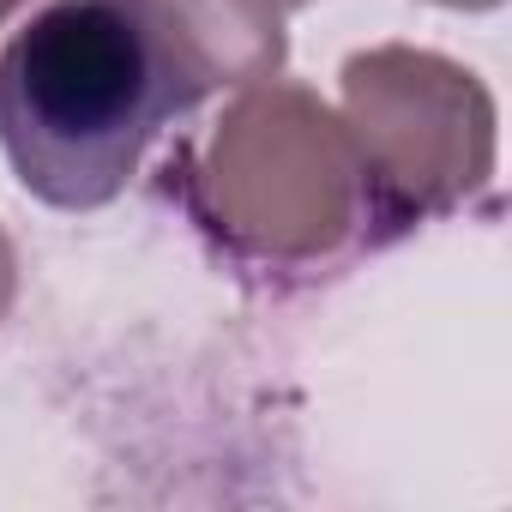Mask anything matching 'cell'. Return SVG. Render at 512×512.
I'll use <instances>...</instances> for the list:
<instances>
[{
  "label": "cell",
  "instance_id": "obj_1",
  "mask_svg": "<svg viewBox=\"0 0 512 512\" xmlns=\"http://www.w3.org/2000/svg\"><path fill=\"white\" fill-rule=\"evenodd\" d=\"M199 97L139 0H55L0 49V151L43 205L97 211Z\"/></svg>",
  "mask_w": 512,
  "mask_h": 512
},
{
  "label": "cell",
  "instance_id": "obj_2",
  "mask_svg": "<svg viewBox=\"0 0 512 512\" xmlns=\"http://www.w3.org/2000/svg\"><path fill=\"white\" fill-rule=\"evenodd\" d=\"M193 217L253 266H320L368 235V187L344 115L308 85L253 79L187 175Z\"/></svg>",
  "mask_w": 512,
  "mask_h": 512
},
{
  "label": "cell",
  "instance_id": "obj_3",
  "mask_svg": "<svg viewBox=\"0 0 512 512\" xmlns=\"http://www.w3.org/2000/svg\"><path fill=\"white\" fill-rule=\"evenodd\" d=\"M344 133L362 163L374 235L458 211L494 175V97L488 85L434 55L380 43L344 61Z\"/></svg>",
  "mask_w": 512,
  "mask_h": 512
},
{
  "label": "cell",
  "instance_id": "obj_4",
  "mask_svg": "<svg viewBox=\"0 0 512 512\" xmlns=\"http://www.w3.org/2000/svg\"><path fill=\"white\" fill-rule=\"evenodd\" d=\"M163 25L175 55L211 91L253 85L284 67V7L278 0H139Z\"/></svg>",
  "mask_w": 512,
  "mask_h": 512
},
{
  "label": "cell",
  "instance_id": "obj_5",
  "mask_svg": "<svg viewBox=\"0 0 512 512\" xmlns=\"http://www.w3.org/2000/svg\"><path fill=\"white\" fill-rule=\"evenodd\" d=\"M13 290H19V253H13V235L0 229V320L13 308Z\"/></svg>",
  "mask_w": 512,
  "mask_h": 512
},
{
  "label": "cell",
  "instance_id": "obj_6",
  "mask_svg": "<svg viewBox=\"0 0 512 512\" xmlns=\"http://www.w3.org/2000/svg\"><path fill=\"white\" fill-rule=\"evenodd\" d=\"M434 7H452V13H494L500 0H434Z\"/></svg>",
  "mask_w": 512,
  "mask_h": 512
},
{
  "label": "cell",
  "instance_id": "obj_7",
  "mask_svg": "<svg viewBox=\"0 0 512 512\" xmlns=\"http://www.w3.org/2000/svg\"><path fill=\"white\" fill-rule=\"evenodd\" d=\"M19 7H25V0H0V25H7V19H13Z\"/></svg>",
  "mask_w": 512,
  "mask_h": 512
},
{
  "label": "cell",
  "instance_id": "obj_8",
  "mask_svg": "<svg viewBox=\"0 0 512 512\" xmlns=\"http://www.w3.org/2000/svg\"><path fill=\"white\" fill-rule=\"evenodd\" d=\"M278 7H284V13H296V7H308V0H278Z\"/></svg>",
  "mask_w": 512,
  "mask_h": 512
}]
</instances>
